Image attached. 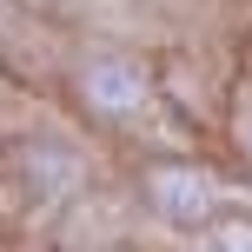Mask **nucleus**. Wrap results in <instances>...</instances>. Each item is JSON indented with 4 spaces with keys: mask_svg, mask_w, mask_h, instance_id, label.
Returning a JSON list of instances; mask_svg holds the SVG:
<instances>
[{
    "mask_svg": "<svg viewBox=\"0 0 252 252\" xmlns=\"http://www.w3.org/2000/svg\"><path fill=\"white\" fill-rule=\"evenodd\" d=\"M80 87H87V100L106 106V113H133V106L146 100L139 73H133V66H120V60H93L87 73H80Z\"/></svg>",
    "mask_w": 252,
    "mask_h": 252,
    "instance_id": "obj_1",
    "label": "nucleus"
},
{
    "mask_svg": "<svg viewBox=\"0 0 252 252\" xmlns=\"http://www.w3.org/2000/svg\"><path fill=\"white\" fill-rule=\"evenodd\" d=\"M153 192H159V206L166 213H179V219H199L206 213V179H186V173H153Z\"/></svg>",
    "mask_w": 252,
    "mask_h": 252,
    "instance_id": "obj_2",
    "label": "nucleus"
},
{
    "mask_svg": "<svg viewBox=\"0 0 252 252\" xmlns=\"http://www.w3.org/2000/svg\"><path fill=\"white\" fill-rule=\"evenodd\" d=\"M239 133H246V146H252V100L239 106Z\"/></svg>",
    "mask_w": 252,
    "mask_h": 252,
    "instance_id": "obj_3",
    "label": "nucleus"
}]
</instances>
